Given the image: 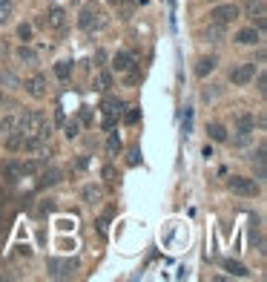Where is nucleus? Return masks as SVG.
I'll return each instance as SVG.
<instances>
[{
  "label": "nucleus",
  "mask_w": 267,
  "mask_h": 282,
  "mask_svg": "<svg viewBox=\"0 0 267 282\" xmlns=\"http://www.w3.org/2000/svg\"><path fill=\"white\" fill-rule=\"evenodd\" d=\"M15 127H18V132H20L23 138H32V135L49 138V124L43 121V115H40V113H26L20 121H15Z\"/></svg>",
  "instance_id": "nucleus-1"
},
{
  "label": "nucleus",
  "mask_w": 267,
  "mask_h": 282,
  "mask_svg": "<svg viewBox=\"0 0 267 282\" xmlns=\"http://www.w3.org/2000/svg\"><path fill=\"white\" fill-rule=\"evenodd\" d=\"M253 127H256V118H253V115H247V113L238 115V132H247V135H250Z\"/></svg>",
  "instance_id": "nucleus-19"
},
{
  "label": "nucleus",
  "mask_w": 267,
  "mask_h": 282,
  "mask_svg": "<svg viewBox=\"0 0 267 282\" xmlns=\"http://www.w3.org/2000/svg\"><path fill=\"white\" fill-rule=\"evenodd\" d=\"M112 66H115V72H126V69L132 66V55H129V52H118Z\"/></svg>",
  "instance_id": "nucleus-14"
},
{
  "label": "nucleus",
  "mask_w": 267,
  "mask_h": 282,
  "mask_svg": "<svg viewBox=\"0 0 267 282\" xmlns=\"http://www.w3.org/2000/svg\"><path fill=\"white\" fill-rule=\"evenodd\" d=\"M43 23H49L52 29H58V32H60L63 26H66V12H63L60 6H55V9H52V12L46 15V20H43Z\"/></svg>",
  "instance_id": "nucleus-9"
},
{
  "label": "nucleus",
  "mask_w": 267,
  "mask_h": 282,
  "mask_svg": "<svg viewBox=\"0 0 267 282\" xmlns=\"http://www.w3.org/2000/svg\"><path fill=\"white\" fill-rule=\"evenodd\" d=\"M18 38H20V40H29V38H32V26H26V23L18 26Z\"/></svg>",
  "instance_id": "nucleus-29"
},
{
  "label": "nucleus",
  "mask_w": 267,
  "mask_h": 282,
  "mask_svg": "<svg viewBox=\"0 0 267 282\" xmlns=\"http://www.w3.org/2000/svg\"><path fill=\"white\" fill-rule=\"evenodd\" d=\"M0 107H3V98H0Z\"/></svg>",
  "instance_id": "nucleus-34"
},
{
  "label": "nucleus",
  "mask_w": 267,
  "mask_h": 282,
  "mask_svg": "<svg viewBox=\"0 0 267 282\" xmlns=\"http://www.w3.org/2000/svg\"><path fill=\"white\" fill-rule=\"evenodd\" d=\"M207 135L213 141H227V127L224 124H210L207 127Z\"/></svg>",
  "instance_id": "nucleus-17"
},
{
  "label": "nucleus",
  "mask_w": 267,
  "mask_h": 282,
  "mask_svg": "<svg viewBox=\"0 0 267 282\" xmlns=\"http://www.w3.org/2000/svg\"><path fill=\"white\" fill-rule=\"evenodd\" d=\"M124 121H126V124H135V121H138V110H126Z\"/></svg>",
  "instance_id": "nucleus-32"
},
{
  "label": "nucleus",
  "mask_w": 267,
  "mask_h": 282,
  "mask_svg": "<svg viewBox=\"0 0 267 282\" xmlns=\"http://www.w3.org/2000/svg\"><path fill=\"white\" fill-rule=\"evenodd\" d=\"M193 132V110L187 107V113H184V135H190Z\"/></svg>",
  "instance_id": "nucleus-26"
},
{
  "label": "nucleus",
  "mask_w": 267,
  "mask_h": 282,
  "mask_svg": "<svg viewBox=\"0 0 267 282\" xmlns=\"http://www.w3.org/2000/svg\"><path fill=\"white\" fill-rule=\"evenodd\" d=\"M18 58H20L23 63H35V61H37V52L29 49V46H20V49H18Z\"/></svg>",
  "instance_id": "nucleus-23"
},
{
  "label": "nucleus",
  "mask_w": 267,
  "mask_h": 282,
  "mask_svg": "<svg viewBox=\"0 0 267 282\" xmlns=\"http://www.w3.org/2000/svg\"><path fill=\"white\" fill-rule=\"evenodd\" d=\"M84 202H89V205H95V202H101V196H104V190L101 188H84Z\"/></svg>",
  "instance_id": "nucleus-21"
},
{
  "label": "nucleus",
  "mask_w": 267,
  "mask_h": 282,
  "mask_svg": "<svg viewBox=\"0 0 267 282\" xmlns=\"http://www.w3.org/2000/svg\"><path fill=\"white\" fill-rule=\"evenodd\" d=\"M55 75H58L60 81H66L72 75V61H58L55 63Z\"/></svg>",
  "instance_id": "nucleus-20"
},
{
  "label": "nucleus",
  "mask_w": 267,
  "mask_h": 282,
  "mask_svg": "<svg viewBox=\"0 0 267 282\" xmlns=\"http://www.w3.org/2000/svg\"><path fill=\"white\" fill-rule=\"evenodd\" d=\"M104 182H107V185H112V182H115V170H112L109 164L104 167Z\"/></svg>",
  "instance_id": "nucleus-31"
},
{
  "label": "nucleus",
  "mask_w": 267,
  "mask_h": 282,
  "mask_svg": "<svg viewBox=\"0 0 267 282\" xmlns=\"http://www.w3.org/2000/svg\"><path fill=\"white\" fill-rule=\"evenodd\" d=\"M227 188H230V193H236V196H256V193H259V185H256L253 179H244V176H230V179H227Z\"/></svg>",
  "instance_id": "nucleus-3"
},
{
  "label": "nucleus",
  "mask_w": 267,
  "mask_h": 282,
  "mask_svg": "<svg viewBox=\"0 0 267 282\" xmlns=\"http://www.w3.org/2000/svg\"><path fill=\"white\" fill-rule=\"evenodd\" d=\"M215 58H201V61H198V66H196V75H198V78H207L210 72H213V69H215Z\"/></svg>",
  "instance_id": "nucleus-13"
},
{
  "label": "nucleus",
  "mask_w": 267,
  "mask_h": 282,
  "mask_svg": "<svg viewBox=\"0 0 267 282\" xmlns=\"http://www.w3.org/2000/svg\"><path fill=\"white\" fill-rule=\"evenodd\" d=\"M112 87V72L109 69H101L98 72V90H109Z\"/></svg>",
  "instance_id": "nucleus-22"
},
{
  "label": "nucleus",
  "mask_w": 267,
  "mask_h": 282,
  "mask_svg": "<svg viewBox=\"0 0 267 282\" xmlns=\"http://www.w3.org/2000/svg\"><path fill=\"white\" fill-rule=\"evenodd\" d=\"M236 43H259V26H244V29H238Z\"/></svg>",
  "instance_id": "nucleus-10"
},
{
  "label": "nucleus",
  "mask_w": 267,
  "mask_h": 282,
  "mask_svg": "<svg viewBox=\"0 0 267 282\" xmlns=\"http://www.w3.org/2000/svg\"><path fill=\"white\" fill-rule=\"evenodd\" d=\"M55 182H60V170H49L43 176V185H55Z\"/></svg>",
  "instance_id": "nucleus-27"
},
{
  "label": "nucleus",
  "mask_w": 267,
  "mask_h": 282,
  "mask_svg": "<svg viewBox=\"0 0 267 282\" xmlns=\"http://www.w3.org/2000/svg\"><path fill=\"white\" fill-rule=\"evenodd\" d=\"M221 29H224V26H218V23H215V26H210L204 35H207L210 40H218V38H221Z\"/></svg>",
  "instance_id": "nucleus-28"
},
{
  "label": "nucleus",
  "mask_w": 267,
  "mask_h": 282,
  "mask_svg": "<svg viewBox=\"0 0 267 282\" xmlns=\"http://www.w3.org/2000/svg\"><path fill=\"white\" fill-rule=\"evenodd\" d=\"M109 3H112V6H121V3H124V0H109Z\"/></svg>",
  "instance_id": "nucleus-33"
},
{
  "label": "nucleus",
  "mask_w": 267,
  "mask_h": 282,
  "mask_svg": "<svg viewBox=\"0 0 267 282\" xmlns=\"http://www.w3.org/2000/svg\"><path fill=\"white\" fill-rule=\"evenodd\" d=\"M210 18H213V23H218V26H227V23H233V20L238 18V6H233V3L215 6V9L210 12Z\"/></svg>",
  "instance_id": "nucleus-5"
},
{
  "label": "nucleus",
  "mask_w": 267,
  "mask_h": 282,
  "mask_svg": "<svg viewBox=\"0 0 267 282\" xmlns=\"http://www.w3.org/2000/svg\"><path fill=\"white\" fill-rule=\"evenodd\" d=\"M12 15H15L12 0H0V26H3V23H9V20H12Z\"/></svg>",
  "instance_id": "nucleus-18"
},
{
  "label": "nucleus",
  "mask_w": 267,
  "mask_h": 282,
  "mask_svg": "<svg viewBox=\"0 0 267 282\" xmlns=\"http://www.w3.org/2000/svg\"><path fill=\"white\" fill-rule=\"evenodd\" d=\"M224 271H230L233 277H247L250 271L241 265V262H236V259H224Z\"/></svg>",
  "instance_id": "nucleus-15"
},
{
  "label": "nucleus",
  "mask_w": 267,
  "mask_h": 282,
  "mask_svg": "<svg viewBox=\"0 0 267 282\" xmlns=\"http://www.w3.org/2000/svg\"><path fill=\"white\" fill-rule=\"evenodd\" d=\"M23 87H26V93H29L32 98H43V95H46V78H43V75H32Z\"/></svg>",
  "instance_id": "nucleus-8"
},
{
  "label": "nucleus",
  "mask_w": 267,
  "mask_h": 282,
  "mask_svg": "<svg viewBox=\"0 0 267 282\" xmlns=\"http://www.w3.org/2000/svg\"><path fill=\"white\" fill-rule=\"evenodd\" d=\"M63 132H66V138H75V135H78V124H75V121H69V124L63 127Z\"/></svg>",
  "instance_id": "nucleus-30"
},
{
  "label": "nucleus",
  "mask_w": 267,
  "mask_h": 282,
  "mask_svg": "<svg viewBox=\"0 0 267 282\" xmlns=\"http://www.w3.org/2000/svg\"><path fill=\"white\" fill-rule=\"evenodd\" d=\"M49 277H55V280H63V277H72L75 271H78V262L75 259H49Z\"/></svg>",
  "instance_id": "nucleus-4"
},
{
  "label": "nucleus",
  "mask_w": 267,
  "mask_h": 282,
  "mask_svg": "<svg viewBox=\"0 0 267 282\" xmlns=\"http://www.w3.org/2000/svg\"><path fill=\"white\" fill-rule=\"evenodd\" d=\"M78 23H81L84 32H95V29H101V26H107V15H104L98 6H84Z\"/></svg>",
  "instance_id": "nucleus-2"
},
{
  "label": "nucleus",
  "mask_w": 267,
  "mask_h": 282,
  "mask_svg": "<svg viewBox=\"0 0 267 282\" xmlns=\"http://www.w3.org/2000/svg\"><path fill=\"white\" fill-rule=\"evenodd\" d=\"M3 138H6V150H12V153L23 150V135H20V132H9V135H3Z\"/></svg>",
  "instance_id": "nucleus-12"
},
{
  "label": "nucleus",
  "mask_w": 267,
  "mask_h": 282,
  "mask_svg": "<svg viewBox=\"0 0 267 282\" xmlns=\"http://www.w3.org/2000/svg\"><path fill=\"white\" fill-rule=\"evenodd\" d=\"M121 150V138L118 135H109V141H107V156H118Z\"/></svg>",
  "instance_id": "nucleus-24"
},
{
  "label": "nucleus",
  "mask_w": 267,
  "mask_h": 282,
  "mask_svg": "<svg viewBox=\"0 0 267 282\" xmlns=\"http://www.w3.org/2000/svg\"><path fill=\"white\" fill-rule=\"evenodd\" d=\"M12 130H15V118H9V115H6V118H0V138H3V135H9Z\"/></svg>",
  "instance_id": "nucleus-25"
},
{
  "label": "nucleus",
  "mask_w": 267,
  "mask_h": 282,
  "mask_svg": "<svg viewBox=\"0 0 267 282\" xmlns=\"http://www.w3.org/2000/svg\"><path fill=\"white\" fill-rule=\"evenodd\" d=\"M121 110H124V101H121V98H107V101H104V113H107V118L118 115Z\"/></svg>",
  "instance_id": "nucleus-11"
},
{
  "label": "nucleus",
  "mask_w": 267,
  "mask_h": 282,
  "mask_svg": "<svg viewBox=\"0 0 267 282\" xmlns=\"http://www.w3.org/2000/svg\"><path fill=\"white\" fill-rule=\"evenodd\" d=\"M247 12H250V18L256 20V26H259V29H265V26H267L265 0H250V3H247Z\"/></svg>",
  "instance_id": "nucleus-7"
},
{
  "label": "nucleus",
  "mask_w": 267,
  "mask_h": 282,
  "mask_svg": "<svg viewBox=\"0 0 267 282\" xmlns=\"http://www.w3.org/2000/svg\"><path fill=\"white\" fill-rule=\"evenodd\" d=\"M20 176H23L20 164H15V161H12V164H6V167H3V179H6V182H18Z\"/></svg>",
  "instance_id": "nucleus-16"
},
{
  "label": "nucleus",
  "mask_w": 267,
  "mask_h": 282,
  "mask_svg": "<svg viewBox=\"0 0 267 282\" xmlns=\"http://www.w3.org/2000/svg\"><path fill=\"white\" fill-rule=\"evenodd\" d=\"M253 75H256V66H253V63H238L236 69H230V84L244 87V84L253 81Z\"/></svg>",
  "instance_id": "nucleus-6"
}]
</instances>
